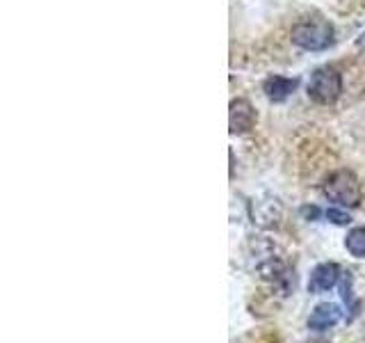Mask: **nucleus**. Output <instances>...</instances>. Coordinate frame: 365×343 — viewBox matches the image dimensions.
<instances>
[{"mask_svg": "<svg viewBox=\"0 0 365 343\" xmlns=\"http://www.w3.org/2000/svg\"><path fill=\"white\" fill-rule=\"evenodd\" d=\"M231 133L237 135V133H247L251 126L256 121V110L251 108V103L245 101V99H237L231 103Z\"/></svg>", "mask_w": 365, "mask_h": 343, "instance_id": "obj_6", "label": "nucleus"}, {"mask_svg": "<svg viewBox=\"0 0 365 343\" xmlns=\"http://www.w3.org/2000/svg\"><path fill=\"white\" fill-rule=\"evenodd\" d=\"M324 215H327V220H329V222H334V224H338V227H347V224L351 222V217H349L347 213L336 211V209H329Z\"/></svg>", "mask_w": 365, "mask_h": 343, "instance_id": "obj_9", "label": "nucleus"}, {"mask_svg": "<svg viewBox=\"0 0 365 343\" xmlns=\"http://www.w3.org/2000/svg\"><path fill=\"white\" fill-rule=\"evenodd\" d=\"M342 91V78L334 66H322L311 76V83H308V96L315 103H334Z\"/></svg>", "mask_w": 365, "mask_h": 343, "instance_id": "obj_3", "label": "nucleus"}, {"mask_svg": "<svg viewBox=\"0 0 365 343\" xmlns=\"http://www.w3.org/2000/svg\"><path fill=\"white\" fill-rule=\"evenodd\" d=\"M342 318V312L340 307L334 304V302H322L313 309V314L308 316V329L313 332H324V329H331L340 323Z\"/></svg>", "mask_w": 365, "mask_h": 343, "instance_id": "obj_5", "label": "nucleus"}, {"mask_svg": "<svg viewBox=\"0 0 365 343\" xmlns=\"http://www.w3.org/2000/svg\"><path fill=\"white\" fill-rule=\"evenodd\" d=\"M338 279H340V268L336 263H319L311 272V279H308V293L331 291L338 284Z\"/></svg>", "mask_w": 365, "mask_h": 343, "instance_id": "obj_4", "label": "nucleus"}, {"mask_svg": "<svg viewBox=\"0 0 365 343\" xmlns=\"http://www.w3.org/2000/svg\"><path fill=\"white\" fill-rule=\"evenodd\" d=\"M322 192L338 206H359L361 204V183L347 169L334 172L322 186Z\"/></svg>", "mask_w": 365, "mask_h": 343, "instance_id": "obj_2", "label": "nucleus"}, {"mask_svg": "<svg viewBox=\"0 0 365 343\" xmlns=\"http://www.w3.org/2000/svg\"><path fill=\"white\" fill-rule=\"evenodd\" d=\"M302 213H304L306 217H317V215H319V211L315 209V206H313V209H308V206H306V209H304Z\"/></svg>", "mask_w": 365, "mask_h": 343, "instance_id": "obj_10", "label": "nucleus"}, {"mask_svg": "<svg viewBox=\"0 0 365 343\" xmlns=\"http://www.w3.org/2000/svg\"><path fill=\"white\" fill-rule=\"evenodd\" d=\"M292 41L306 51H324L334 44V28L322 19H304L292 28Z\"/></svg>", "mask_w": 365, "mask_h": 343, "instance_id": "obj_1", "label": "nucleus"}, {"mask_svg": "<svg viewBox=\"0 0 365 343\" xmlns=\"http://www.w3.org/2000/svg\"><path fill=\"white\" fill-rule=\"evenodd\" d=\"M345 247H347V252L351 257H356V259L365 257V227L351 229V232L347 234V238H345Z\"/></svg>", "mask_w": 365, "mask_h": 343, "instance_id": "obj_8", "label": "nucleus"}, {"mask_svg": "<svg viewBox=\"0 0 365 343\" xmlns=\"http://www.w3.org/2000/svg\"><path fill=\"white\" fill-rule=\"evenodd\" d=\"M297 87V80L290 78H283V76H272L265 80V94L269 101H285Z\"/></svg>", "mask_w": 365, "mask_h": 343, "instance_id": "obj_7", "label": "nucleus"}]
</instances>
